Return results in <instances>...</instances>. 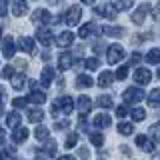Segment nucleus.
<instances>
[{"label":"nucleus","instance_id":"obj_1","mask_svg":"<svg viewBox=\"0 0 160 160\" xmlns=\"http://www.w3.org/2000/svg\"><path fill=\"white\" fill-rule=\"evenodd\" d=\"M80 18H82V8L80 6H70L66 10V14H64V22H66L68 26H76V24H80Z\"/></svg>","mask_w":160,"mask_h":160},{"label":"nucleus","instance_id":"obj_2","mask_svg":"<svg viewBox=\"0 0 160 160\" xmlns=\"http://www.w3.org/2000/svg\"><path fill=\"white\" fill-rule=\"evenodd\" d=\"M124 48L120 46V44H112V46H108V50H106V60L110 64H116V62H120V60L124 58Z\"/></svg>","mask_w":160,"mask_h":160},{"label":"nucleus","instance_id":"obj_3","mask_svg":"<svg viewBox=\"0 0 160 160\" xmlns=\"http://www.w3.org/2000/svg\"><path fill=\"white\" fill-rule=\"evenodd\" d=\"M144 100V92L140 88H126L124 90V102L128 104H138Z\"/></svg>","mask_w":160,"mask_h":160},{"label":"nucleus","instance_id":"obj_4","mask_svg":"<svg viewBox=\"0 0 160 160\" xmlns=\"http://www.w3.org/2000/svg\"><path fill=\"white\" fill-rule=\"evenodd\" d=\"M36 40L40 44H42V46H52V42H56V40H54V36H52V32H50L48 28H38L36 30Z\"/></svg>","mask_w":160,"mask_h":160},{"label":"nucleus","instance_id":"obj_5","mask_svg":"<svg viewBox=\"0 0 160 160\" xmlns=\"http://www.w3.org/2000/svg\"><path fill=\"white\" fill-rule=\"evenodd\" d=\"M134 80H136V84H140V86H146L150 80H152V72H150L148 68H136Z\"/></svg>","mask_w":160,"mask_h":160},{"label":"nucleus","instance_id":"obj_6","mask_svg":"<svg viewBox=\"0 0 160 160\" xmlns=\"http://www.w3.org/2000/svg\"><path fill=\"white\" fill-rule=\"evenodd\" d=\"M16 44H18V48L22 50V52H26V54H34V48H36V44H34V40L30 38V36H20Z\"/></svg>","mask_w":160,"mask_h":160},{"label":"nucleus","instance_id":"obj_7","mask_svg":"<svg viewBox=\"0 0 160 160\" xmlns=\"http://www.w3.org/2000/svg\"><path fill=\"white\" fill-rule=\"evenodd\" d=\"M72 42H74V32H70V30H64L56 36V44L60 48H68Z\"/></svg>","mask_w":160,"mask_h":160},{"label":"nucleus","instance_id":"obj_8","mask_svg":"<svg viewBox=\"0 0 160 160\" xmlns=\"http://www.w3.org/2000/svg\"><path fill=\"white\" fill-rule=\"evenodd\" d=\"M148 12H150V6H148V4H140L138 10H134V14H132V22L134 24H142Z\"/></svg>","mask_w":160,"mask_h":160},{"label":"nucleus","instance_id":"obj_9","mask_svg":"<svg viewBox=\"0 0 160 160\" xmlns=\"http://www.w3.org/2000/svg\"><path fill=\"white\" fill-rule=\"evenodd\" d=\"M94 12L100 14V16H104V18H114L118 10L114 8L112 4H102V6H96V8H94Z\"/></svg>","mask_w":160,"mask_h":160},{"label":"nucleus","instance_id":"obj_10","mask_svg":"<svg viewBox=\"0 0 160 160\" xmlns=\"http://www.w3.org/2000/svg\"><path fill=\"white\" fill-rule=\"evenodd\" d=\"M32 20L34 22H42V24H48V22H52V14L48 12V10H44V8H38L36 12L32 14Z\"/></svg>","mask_w":160,"mask_h":160},{"label":"nucleus","instance_id":"obj_11","mask_svg":"<svg viewBox=\"0 0 160 160\" xmlns=\"http://www.w3.org/2000/svg\"><path fill=\"white\" fill-rule=\"evenodd\" d=\"M92 124H94L96 128H108L110 124H112V118H110L106 112H100V114H96V116H94Z\"/></svg>","mask_w":160,"mask_h":160},{"label":"nucleus","instance_id":"obj_12","mask_svg":"<svg viewBox=\"0 0 160 160\" xmlns=\"http://www.w3.org/2000/svg\"><path fill=\"white\" fill-rule=\"evenodd\" d=\"M54 80V68L52 66H44L42 68V74H40V82H42L44 88H48Z\"/></svg>","mask_w":160,"mask_h":160},{"label":"nucleus","instance_id":"obj_13","mask_svg":"<svg viewBox=\"0 0 160 160\" xmlns=\"http://www.w3.org/2000/svg\"><path fill=\"white\" fill-rule=\"evenodd\" d=\"M76 106H78V112L82 114V116H86V114L90 112V108H92V100H90L88 96H78Z\"/></svg>","mask_w":160,"mask_h":160},{"label":"nucleus","instance_id":"obj_14","mask_svg":"<svg viewBox=\"0 0 160 160\" xmlns=\"http://www.w3.org/2000/svg\"><path fill=\"white\" fill-rule=\"evenodd\" d=\"M72 64H74V56L70 52H64V54H60V56H58V68L60 70L72 68Z\"/></svg>","mask_w":160,"mask_h":160},{"label":"nucleus","instance_id":"obj_15","mask_svg":"<svg viewBox=\"0 0 160 160\" xmlns=\"http://www.w3.org/2000/svg\"><path fill=\"white\" fill-rule=\"evenodd\" d=\"M28 12V2L26 0H14L12 4V14L14 16H24Z\"/></svg>","mask_w":160,"mask_h":160},{"label":"nucleus","instance_id":"obj_16","mask_svg":"<svg viewBox=\"0 0 160 160\" xmlns=\"http://www.w3.org/2000/svg\"><path fill=\"white\" fill-rule=\"evenodd\" d=\"M58 106H60V110H62L64 114H70L74 110V100L70 96H60L58 98Z\"/></svg>","mask_w":160,"mask_h":160},{"label":"nucleus","instance_id":"obj_17","mask_svg":"<svg viewBox=\"0 0 160 160\" xmlns=\"http://www.w3.org/2000/svg\"><path fill=\"white\" fill-rule=\"evenodd\" d=\"M14 52H16V48H14V40L12 38H4V42H2V54L6 58H12L14 56Z\"/></svg>","mask_w":160,"mask_h":160},{"label":"nucleus","instance_id":"obj_18","mask_svg":"<svg viewBox=\"0 0 160 160\" xmlns=\"http://www.w3.org/2000/svg\"><path fill=\"white\" fill-rule=\"evenodd\" d=\"M136 144H138V148L144 150V152H154V144L150 142L144 134H138V136H136Z\"/></svg>","mask_w":160,"mask_h":160},{"label":"nucleus","instance_id":"obj_19","mask_svg":"<svg viewBox=\"0 0 160 160\" xmlns=\"http://www.w3.org/2000/svg\"><path fill=\"white\" fill-rule=\"evenodd\" d=\"M94 30H96V24H94V22H86V24L80 26L78 36L80 38H88V36H92V34H94Z\"/></svg>","mask_w":160,"mask_h":160},{"label":"nucleus","instance_id":"obj_20","mask_svg":"<svg viewBox=\"0 0 160 160\" xmlns=\"http://www.w3.org/2000/svg\"><path fill=\"white\" fill-rule=\"evenodd\" d=\"M112 80H114V74L108 72V70H104V72H100V76H98V86L100 88H106V86L112 84Z\"/></svg>","mask_w":160,"mask_h":160},{"label":"nucleus","instance_id":"obj_21","mask_svg":"<svg viewBox=\"0 0 160 160\" xmlns=\"http://www.w3.org/2000/svg\"><path fill=\"white\" fill-rule=\"evenodd\" d=\"M28 138V128H22V126H18V128H14V132H12V140L16 144L20 142H24V140Z\"/></svg>","mask_w":160,"mask_h":160},{"label":"nucleus","instance_id":"obj_22","mask_svg":"<svg viewBox=\"0 0 160 160\" xmlns=\"http://www.w3.org/2000/svg\"><path fill=\"white\" fill-rule=\"evenodd\" d=\"M110 4H112L118 12H124V10H130V8H132L134 0H110Z\"/></svg>","mask_w":160,"mask_h":160},{"label":"nucleus","instance_id":"obj_23","mask_svg":"<svg viewBox=\"0 0 160 160\" xmlns=\"http://www.w3.org/2000/svg\"><path fill=\"white\" fill-rule=\"evenodd\" d=\"M102 34L112 36V38H120L124 34V28H120V26H102Z\"/></svg>","mask_w":160,"mask_h":160},{"label":"nucleus","instance_id":"obj_24","mask_svg":"<svg viewBox=\"0 0 160 160\" xmlns=\"http://www.w3.org/2000/svg\"><path fill=\"white\" fill-rule=\"evenodd\" d=\"M148 64H160V48H152L146 52V56H144Z\"/></svg>","mask_w":160,"mask_h":160},{"label":"nucleus","instance_id":"obj_25","mask_svg":"<svg viewBox=\"0 0 160 160\" xmlns=\"http://www.w3.org/2000/svg\"><path fill=\"white\" fill-rule=\"evenodd\" d=\"M92 84H94L92 76H88V74H78V78H76V86L78 88H90Z\"/></svg>","mask_w":160,"mask_h":160},{"label":"nucleus","instance_id":"obj_26","mask_svg":"<svg viewBox=\"0 0 160 160\" xmlns=\"http://www.w3.org/2000/svg\"><path fill=\"white\" fill-rule=\"evenodd\" d=\"M20 120H22V118H20V114H18V112H10L8 116H6V126L14 130V128H18V126H20Z\"/></svg>","mask_w":160,"mask_h":160},{"label":"nucleus","instance_id":"obj_27","mask_svg":"<svg viewBox=\"0 0 160 160\" xmlns=\"http://www.w3.org/2000/svg\"><path fill=\"white\" fill-rule=\"evenodd\" d=\"M28 100L32 104H44V102H46V94L40 92V90H32V92H30V96H28Z\"/></svg>","mask_w":160,"mask_h":160},{"label":"nucleus","instance_id":"obj_28","mask_svg":"<svg viewBox=\"0 0 160 160\" xmlns=\"http://www.w3.org/2000/svg\"><path fill=\"white\" fill-rule=\"evenodd\" d=\"M28 120H30V122H42V120H44V110L42 108L28 110Z\"/></svg>","mask_w":160,"mask_h":160},{"label":"nucleus","instance_id":"obj_29","mask_svg":"<svg viewBox=\"0 0 160 160\" xmlns=\"http://www.w3.org/2000/svg\"><path fill=\"white\" fill-rule=\"evenodd\" d=\"M10 80H12V88L14 90H22L26 86V76H24V74H14Z\"/></svg>","mask_w":160,"mask_h":160},{"label":"nucleus","instance_id":"obj_30","mask_svg":"<svg viewBox=\"0 0 160 160\" xmlns=\"http://www.w3.org/2000/svg\"><path fill=\"white\" fill-rule=\"evenodd\" d=\"M130 116H132L134 122H140V120H144V118H146V110H144V108H140V106H136L134 110H130Z\"/></svg>","mask_w":160,"mask_h":160},{"label":"nucleus","instance_id":"obj_31","mask_svg":"<svg viewBox=\"0 0 160 160\" xmlns=\"http://www.w3.org/2000/svg\"><path fill=\"white\" fill-rule=\"evenodd\" d=\"M148 104L150 106H158L160 104V88H154L152 92L148 94Z\"/></svg>","mask_w":160,"mask_h":160},{"label":"nucleus","instance_id":"obj_32","mask_svg":"<svg viewBox=\"0 0 160 160\" xmlns=\"http://www.w3.org/2000/svg\"><path fill=\"white\" fill-rule=\"evenodd\" d=\"M118 132L124 134V136H130V134L134 132V126H132L130 122H120V124H118Z\"/></svg>","mask_w":160,"mask_h":160},{"label":"nucleus","instance_id":"obj_33","mask_svg":"<svg viewBox=\"0 0 160 160\" xmlns=\"http://www.w3.org/2000/svg\"><path fill=\"white\" fill-rule=\"evenodd\" d=\"M48 134H50V130H48L46 126H38L36 130H34V136H36L38 140H46Z\"/></svg>","mask_w":160,"mask_h":160},{"label":"nucleus","instance_id":"obj_34","mask_svg":"<svg viewBox=\"0 0 160 160\" xmlns=\"http://www.w3.org/2000/svg\"><path fill=\"white\" fill-rule=\"evenodd\" d=\"M90 142H92L94 144V146H102V144H104V136H102V134H100V132H92V134H90Z\"/></svg>","mask_w":160,"mask_h":160},{"label":"nucleus","instance_id":"obj_35","mask_svg":"<svg viewBox=\"0 0 160 160\" xmlns=\"http://www.w3.org/2000/svg\"><path fill=\"white\" fill-rule=\"evenodd\" d=\"M76 144H78V134H76V132L68 134V138H66V142H64V146H66V148H74Z\"/></svg>","mask_w":160,"mask_h":160},{"label":"nucleus","instance_id":"obj_36","mask_svg":"<svg viewBox=\"0 0 160 160\" xmlns=\"http://www.w3.org/2000/svg\"><path fill=\"white\" fill-rule=\"evenodd\" d=\"M128 72H130V66H128V64H124V66H120L116 70V74H114V76H116L118 80H124V78L128 76Z\"/></svg>","mask_w":160,"mask_h":160},{"label":"nucleus","instance_id":"obj_37","mask_svg":"<svg viewBox=\"0 0 160 160\" xmlns=\"http://www.w3.org/2000/svg\"><path fill=\"white\" fill-rule=\"evenodd\" d=\"M84 66H86L88 70H96V68L100 66V62H98V58H96V56H92V58H86Z\"/></svg>","mask_w":160,"mask_h":160},{"label":"nucleus","instance_id":"obj_38","mask_svg":"<svg viewBox=\"0 0 160 160\" xmlns=\"http://www.w3.org/2000/svg\"><path fill=\"white\" fill-rule=\"evenodd\" d=\"M96 104L100 108H110V106H112V98H110V96H100Z\"/></svg>","mask_w":160,"mask_h":160},{"label":"nucleus","instance_id":"obj_39","mask_svg":"<svg viewBox=\"0 0 160 160\" xmlns=\"http://www.w3.org/2000/svg\"><path fill=\"white\" fill-rule=\"evenodd\" d=\"M44 150H46V154H50V156H52V154H56V142L46 138V146H44Z\"/></svg>","mask_w":160,"mask_h":160},{"label":"nucleus","instance_id":"obj_40","mask_svg":"<svg viewBox=\"0 0 160 160\" xmlns=\"http://www.w3.org/2000/svg\"><path fill=\"white\" fill-rule=\"evenodd\" d=\"M150 132H152V138L156 140V142H160V122L152 124V126H150Z\"/></svg>","mask_w":160,"mask_h":160},{"label":"nucleus","instance_id":"obj_41","mask_svg":"<svg viewBox=\"0 0 160 160\" xmlns=\"http://www.w3.org/2000/svg\"><path fill=\"white\" fill-rule=\"evenodd\" d=\"M28 102H30L28 98H14V100H12V106H14V108H26Z\"/></svg>","mask_w":160,"mask_h":160},{"label":"nucleus","instance_id":"obj_42","mask_svg":"<svg viewBox=\"0 0 160 160\" xmlns=\"http://www.w3.org/2000/svg\"><path fill=\"white\" fill-rule=\"evenodd\" d=\"M128 112H130V110H128L126 106H124V104H120V106L116 108V116H118V118H124V116H126Z\"/></svg>","mask_w":160,"mask_h":160},{"label":"nucleus","instance_id":"obj_43","mask_svg":"<svg viewBox=\"0 0 160 160\" xmlns=\"http://www.w3.org/2000/svg\"><path fill=\"white\" fill-rule=\"evenodd\" d=\"M140 60H142V54H140V52H132V54H130V64H138Z\"/></svg>","mask_w":160,"mask_h":160},{"label":"nucleus","instance_id":"obj_44","mask_svg":"<svg viewBox=\"0 0 160 160\" xmlns=\"http://www.w3.org/2000/svg\"><path fill=\"white\" fill-rule=\"evenodd\" d=\"M152 18H154V20H160V2L154 4V8H152Z\"/></svg>","mask_w":160,"mask_h":160},{"label":"nucleus","instance_id":"obj_45","mask_svg":"<svg viewBox=\"0 0 160 160\" xmlns=\"http://www.w3.org/2000/svg\"><path fill=\"white\" fill-rule=\"evenodd\" d=\"M60 112H62V110H60V106H58V102H54V104H52V108H50V114H52V116L56 118V116H58Z\"/></svg>","mask_w":160,"mask_h":160},{"label":"nucleus","instance_id":"obj_46","mask_svg":"<svg viewBox=\"0 0 160 160\" xmlns=\"http://www.w3.org/2000/svg\"><path fill=\"white\" fill-rule=\"evenodd\" d=\"M8 6H6V0H0V16H6Z\"/></svg>","mask_w":160,"mask_h":160},{"label":"nucleus","instance_id":"obj_47","mask_svg":"<svg viewBox=\"0 0 160 160\" xmlns=\"http://www.w3.org/2000/svg\"><path fill=\"white\" fill-rule=\"evenodd\" d=\"M68 120H60V122H56V124H54V128H58V130H62V128H68Z\"/></svg>","mask_w":160,"mask_h":160},{"label":"nucleus","instance_id":"obj_48","mask_svg":"<svg viewBox=\"0 0 160 160\" xmlns=\"http://www.w3.org/2000/svg\"><path fill=\"white\" fill-rule=\"evenodd\" d=\"M12 76H14L12 66H6V68H4V78H12Z\"/></svg>","mask_w":160,"mask_h":160},{"label":"nucleus","instance_id":"obj_49","mask_svg":"<svg viewBox=\"0 0 160 160\" xmlns=\"http://www.w3.org/2000/svg\"><path fill=\"white\" fill-rule=\"evenodd\" d=\"M4 136H6V134H4V128H0V144H4Z\"/></svg>","mask_w":160,"mask_h":160},{"label":"nucleus","instance_id":"obj_50","mask_svg":"<svg viewBox=\"0 0 160 160\" xmlns=\"http://www.w3.org/2000/svg\"><path fill=\"white\" fill-rule=\"evenodd\" d=\"M58 160H74V158H72V156H70V154H66V156H60Z\"/></svg>","mask_w":160,"mask_h":160},{"label":"nucleus","instance_id":"obj_51","mask_svg":"<svg viewBox=\"0 0 160 160\" xmlns=\"http://www.w3.org/2000/svg\"><path fill=\"white\" fill-rule=\"evenodd\" d=\"M0 114H4V104H2V98H0Z\"/></svg>","mask_w":160,"mask_h":160},{"label":"nucleus","instance_id":"obj_52","mask_svg":"<svg viewBox=\"0 0 160 160\" xmlns=\"http://www.w3.org/2000/svg\"><path fill=\"white\" fill-rule=\"evenodd\" d=\"M82 2H84V4H94L96 0H82Z\"/></svg>","mask_w":160,"mask_h":160},{"label":"nucleus","instance_id":"obj_53","mask_svg":"<svg viewBox=\"0 0 160 160\" xmlns=\"http://www.w3.org/2000/svg\"><path fill=\"white\" fill-rule=\"evenodd\" d=\"M0 98H4V88L0 86Z\"/></svg>","mask_w":160,"mask_h":160},{"label":"nucleus","instance_id":"obj_54","mask_svg":"<svg viewBox=\"0 0 160 160\" xmlns=\"http://www.w3.org/2000/svg\"><path fill=\"white\" fill-rule=\"evenodd\" d=\"M48 2H50V4H58L60 0H48Z\"/></svg>","mask_w":160,"mask_h":160},{"label":"nucleus","instance_id":"obj_55","mask_svg":"<svg viewBox=\"0 0 160 160\" xmlns=\"http://www.w3.org/2000/svg\"><path fill=\"white\" fill-rule=\"evenodd\" d=\"M0 160H4V154L2 152H0Z\"/></svg>","mask_w":160,"mask_h":160},{"label":"nucleus","instance_id":"obj_56","mask_svg":"<svg viewBox=\"0 0 160 160\" xmlns=\"http://www.w3.org/2000/svg\"><path fill=\"white\" fill-rule=\"evenodd\" d=\"M156 74H158V78H160V68H158V72H156Z\"/></svg>","mask_w":160,"mask_h":160},{"label":"nucleus","instance_id":"obj_57","mask_svg":"<svg viewBox=\"0 0 160 160\" xmlns=\"http://www.w3.org/2000/svg\"><path fill=\"white\" fill-rule=\"evenodd\" d=\"M36 160H48V158H36Z\"/></svg>","mask_w":160,"mask_h":160},{"label":"nucleus","instance_id":"obj_58","mask_svg":"<svg viewBox=\"0 0 160 160\" xmlns=\"http://www.w3.org/2000/svg\"><path fill=\"white\" fill-rule=\"evenodd\" d=\"M0 38H2V28H0Z\"/></svg>","mask_w":160,"mask_h":160}]
</instances>
